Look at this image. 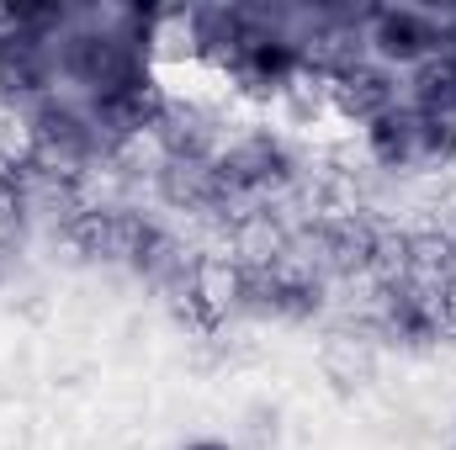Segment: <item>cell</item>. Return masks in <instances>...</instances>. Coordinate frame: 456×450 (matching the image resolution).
Here are the masks:
<instances>
[{
  "label": "cell",
  "mask_w": 456,
  "mask_h": 450,
  "mask_svg": "<svg viewBox=\"0 0 456 450\" xmlns=\"http://www.w3.org/2000/svg\"><path fill=\"white\" fill-rule=\"evenodd\" d=\"M186 450H228V446H218V440H197V446H186Z\"/></svg>",
  "instance_id": "1"
}]
</instances>
